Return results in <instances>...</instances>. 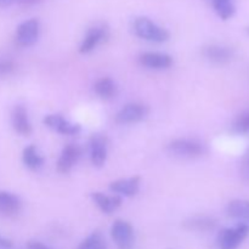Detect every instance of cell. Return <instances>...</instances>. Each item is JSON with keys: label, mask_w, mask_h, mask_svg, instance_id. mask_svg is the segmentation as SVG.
I'll return each mask as SVG.
<instances>
[{"label": "cell", "mask_w": 249, "mask_h": 249, "mask_svg": "<svg viewBox=\"0 0 249 249\" xmlns=\"http://www.w3.org/2000/svg\"><path fill=\"white\" fill-rule=\"evenodd\" d=\"M170 156L179 160H197L208 151L206 142L197 138H178L167 145Z\"/></svg>", "instance_id": "obj_1"}, {"label": "cell", "mask_w": 249, "mask_h": 249, "mask_svg": "<svg viewBox=\"0 0 249 249\" xmlns=\"http://www.w3.org/2000/svg\"><path fill=\"white\" fill-rule=\"evenodd\" d=\"M249 226L238 223L231 228L223 229L216 237V248L218 249H238L243 241L247 238Z\"/></svg>", "instance_id": "obj_3"}, {"label": "cell", "mask_w": 249, "mask_h": 249, "mask_svg": "<svg viewBox=\"0 0 249 249\" xmlns=\"http://www.w3.org/2000/svg\"><path fill=\"white\" fill-rule=\"evenodd\" d=\"M83 151L77 143H67L65 147L61 150L60 156L56 162V168L57 172L61 174H68L73 170V168L79 163L82 158Z\"/></svg>", "instance_id": "obj_11"}, {"label": "cell", "mask_w": 249, "mask_h": 249, "mask_svg": "<svg viewBox=\"0 0 249 249\" xmlns=\"http://www.w3.org/2000/svg\"><path fill=\"white\" fill-rule=\"evenodd\" d=\"M246 31H247V34L249 36V27H247V29H246Z\"/></svg>", "instance_id": "obj_30"}, {"label": "cell", "mask_w": 249, "mask_h": 249, "mask_svg": "<svg viewBox=\"0 0 249 249\" xmlns=\"http://www.w3.org/2000/svg\"><path fill=\"white\" fill-rule=\"evenodd\" d=\"M138 62L145 70L155 72L170 70L174 65L172 56L163 51H145L139 55Z\"/></svg>", "instance_id": "obj_7"}, {"label": "cell", "mask_w": 249, "mask_h": 249, "mask_svg": "<svg viewBox=\"0 0 249 249\" xmlns=\"http://www.w3.org/2000/svg\"><path fill=\"white\" fill-rule=\"evenodd\" d=\"M14 1L18 2L19 5H23V6H33V5L39 4L43 0H14Z\"/></svg>", "instance_id": "obj_28"}, {"label": "cell", "mask_w": 249, "mask_h": 249, "mask_svg": "<svg viewBox=\"0 0 249 249\" xmlns=\"http://www.w3.org/2000/svg\"><path fill=\"white\" fill-rule=\"evenodd\" d=\"M12 241L0 233V249H11Z\"/></svg>", "instance_id": "obj_27"}, {"label": "cell", "mask_w": 249, "mask_h": 249, "mask_svg": "<svg viewBox=\"0 0 249 249\" xmlns=\"http://www.w3.org/2000/svg\"><path fill=\"white\" fill-rule=\"evenodd\" d=\"M22 163L28 170L38 172L44 167L45 160L36 145H28L22 151Z\"/></svg>", "instance_id": "obj_18"}, {"label": "cell", "mask_w": 249, "mask_h": 249, "mask_svg": "<svg viewBox=\"0 0 249 249\" xmlns=\"http://www.w3.org/2000/svg\"><path fill=\"white\" fill-rule=\"evenodd\" d=\"M40 36V22L36 18H28L21 22L15 32V41L21 48L36 45Z\"/></svg>", "instance_id": "obj_5"}, {"label": "cell", "mask_w": 249, "mask_h": 249, "mask_svg": "<svg viewBox=\"0 0 249 249\" xmlns=\"http://www.w3.org/2000/svg\"><path fill=\"white\" fill-rule=\"evenodd\" d=\"M77 249H107V242L100 231H94L79 243Z\"/></svg>", "instance_id": "obj_22"}, {"label": "cell", "mask_w": 249, "mask_h": 249, "mask_svg": "<svg viewBox=\"0 0 249 249\" xmlns=\"http://www.w3.org/2000/svg\"><path fill=\"white\" fill-rule=\"evenodd\" d=\"M232 133L238 134V135H246L249 134V109L241 112L233 121L232 126Z\"/></svg>", "instance_id": "obj_23"}, {"label": "cell", "mask_w": 249, "mask_h": 249, "mask_svg": "<svg viewBox=\"0 0 249 249\" xmlns=\"http://www.w3.org/2000/svg\"><path fill=\"white\" fill-rule=\"evenodd\" d=\"M218 225V221L209 215H194L185 220L184 226L190 231L197 232H209L213 231Z\"/></svg>", "instance_id": "obj_20"}, {"label": "cell", "mask_w": 249, "mask_h": 249, "mask_svg": "<svg viewBox=\"0 0 249 249\" xmlns=\"http://www.w3.org/2000/svg\"><path fill=\"white\" fill-rule=\"evenodd\" d=\"M92 89H94L95 95L105 101L114 99L118 95V84L116 80L109 77H102L97 79L94 83Z\"/></svg>", "instance_id": "obj_17"}, {"label": "cell", "mask_w": 249, "mask_h": 249, "mask_svg": "<svg viewBox=\"0 0 249 249\" xmlns=\"http://www.w3.org/2000/svg\"><path fill=\"white\" fill-rule=\"evenodd\" d=\"M109 36V29L106 24L100 23L90 27L87 31V33L83 36L82 41L79 44V53L82 55H88L91 53L92 51L96 50L100 45L106 43Z\"/></svg>", "instance_id": "obj_4"}, {"label": "cell", "mask_w": 249, "mask_h": 249, "mask_svg": "<svg viewBox=\"0 0 249 249\" xmlns=\"http://www.w3.org/2000/svg\"><path fill=\"white\" fill-rule=\"evenodd\" d=\"M150 109L148 106L141 102H129L125 104L116 114V122L122 125L136 124L147 118Z\"/></svg>", "instance_id": "obj_10"}, {"label": "cell", "mask_w": 249, "mask_h": 249, "mask_svg": "<svg viewBox=\"0 0 249 249\" xmlns=\"http://www.w3.org/2000/svg\"><path fill=\"white\" fill-rule=\"evenodd\" d=\"M226 214L238 223L249 226V201L246 199H233L229 202L226 207Z\"/></svg>", "instance_id": "obj_19"}, {"label": "cell", "mask_w": 249, "mask_h": 249, "mask_svg": "<svg viewBox=\"0 0 249 249\" xmlns=\"http://www.w3.org/2000/svg\"><path fill=\"white\" fill-rule=\"evenodd\" d=\"M88 153L92 167L102 168L108 157V141L102 134H92L88 142Z\"/></svg>", "instance_id": "obj_9"}, {"label": "cell", "mask_w": 249, "mask_h": 249, "mask_svg": "<svg viewBox=\"0 0 249 249\" xmlns=\"http://www.w3.org/2000/svg\"><path fill=\"white\" fill-rule=\"evenodd\" d=\"M111 238L116 243L118 249H133L135 245V231L129 221L123 219H117L112 224Z\"/></svg>", "instance_id": "obj_6"}, {"label": "cell", "mask_w": 249, "mask_h": 249, "mask_svg": "<svg viewBox=\"0 0 249 249\" xmlns=\"http://www.w3.org/2000/svg\"><path fill=\"white\" fill-rule=\"evenodd\" d=\"M90 199L101 213L107 214V215L118 211L122 206V202H123V198H121L119 196H116L113 194L107 195L100 191L91 192Z\"/></svg>", "instance_id": "obj_15"}, {"label": "cell", "mask_w": 249, "mask_h": 249, "mask_svg": "<svg viewBox=\"0 0 249 249\" xmlns=\"http://www.w3.org/2000/svg\"><path fill=\"white\" fill-rule=\"evenodd\" d=\"M43 124L48 129L62 136H75L82 131L79 123L70 121L60 113H49L43 118Z\"/></svg>", "instance_id": "obj_8"}, {"label": "cell", "mask_w": 249, "mask_h": 249, "mask_svg": "<svg viewBox=\"0 0 249 249\" xmlns=\"http://www.w3.org/2000/svg\"><path fill=\"white\" fill-rule=\"evenodd\" d=\"M241 178L245 182L249 184V150L246 152V155L243 156V160L241 162Z\"/></svg>", "instance_id": "obj_24"}, {"label": "cell", "mask_w": 249, "mask_h": 249, "mask_svg": "<svg viewBox=\"0 0 249 249\" xmlns=\"http://www.w3.org/2000/svg\"><path fill=\"white\" fill-rule=\"evenodd\" d=\"M212 6L218 15L219 18L228 21L233 17L236 12V6L233 0H212Z\"/></svg>", "instance_id": "obj_21"}, {"label": "cell", "mask_w": 249, "mask_h": 249, "mask_svg": "<svg viewBox=\"0 0 249 249\" xmlns=\"http://www.w3.org/2000/svg\"><path fill=\"white\" fill-rule=\"evenodd\" d=\"M14 0H0V7H6L9 5L12 4Z\"/></svg>", "instance_id": "obj_29"}, {"label": "cell", "mask_w": 249, "mask_h": 249, "mask_svg": "<svg viewBox=\"0 0 249 249\" xmlns=\"http://www.w3.org/2000/svg\"><path fill=\"white\" fill-rule=\"evenodd\" d=\"M14 70L15 63L11 60H7V58H1L0 60V77L11 74Z\"/></svg>", "instance_id": "obj_25"}, {"label": "cell", "mask_w": 249, "mask_h": 249, "mask_svg": "<svg viewBox=\"0 0 249 249\" xmlns=\"http://www.w3.org/2000/svg\"><path fill=\"white\" fill-rule=\"evenodd\" d=\"M141 180L139 177L123 178L114 180L109 184L108 190L111 194L119 196L121 198H131L140 192Z\"/></svg>", "instance_id": "obj_13"}, {"label": "cell", "mask_w": 249, "mask_h": 249, "mask_svg": "<svg viewBox=\"0 0 249 249\" xmlns=\"http://www.w3.org/2000/svg\"><path fill=\"white\" fill-rule=\"evenodd\" d=\"M202 55L208 62L213 65L223 66L228 65L229 62L235 57V51L232 48L226 45H220V44H211V45L204 46L202 50Z\"/></svg>", "instance_id": "obj_12"}, {"label": "cell", "mask_w": 249, "mask_h": 249, "mask_svg": "<svg viewBox=\"0 0 249 249\" xmlns=\"http://www.w3.org/2000/svg\"><path fill=\"white\" fill-rule=\"evenodd\" d=\"M27 249H53V248L49 247L48 245L40 242V241H29V242L27 243Z\"/></svg>", "instance_id": "obj_26"}, {"label": "cell", "mask_w": 249, "mask_h": 249, "mask_svg": "<svg viewBox=\"0 0 249 249\" xmlns=\"http://www.w3.org/2000/svg\"><path fill=\"white\" fill-rule=\"evenodd\" d=\"M134 34L141 40L148 41V43L163 44L169 40L170 34L168 29L160 26L146 16L135 17L131 23Z\"/></svg>", "instance_id": "obj_2"}, {"label": "cell", "mask_w": 249, "mask_h": 249, "mask_svg": "<svg viewBox=\"0 0 249 249\" xmlns=\"http://www.w3.org/2000/svg\"><path fill=\"white\" fill-rule=\"evenodd\" d=\"M11 126L15 133L21 136L31 135L33 131L31 118H29L28 109L23 105H16L11 111Z\"/></svg>", "instance_id": "obj_14"}, {"label": "cell", "mask_w": 249, "mask_h": 249, "mask_svg": "<svg viewBox=\"0 0 249 249\" xmlns=\"http://www.w3.org/2000/svg\"><path fill=\"white\" fill-rule=\"evenodd\" d=\"M22 211V201L16 194L0 190V216L14 218Z\"/></svg>", "instance_id": "obj_16"}]
</instances>
